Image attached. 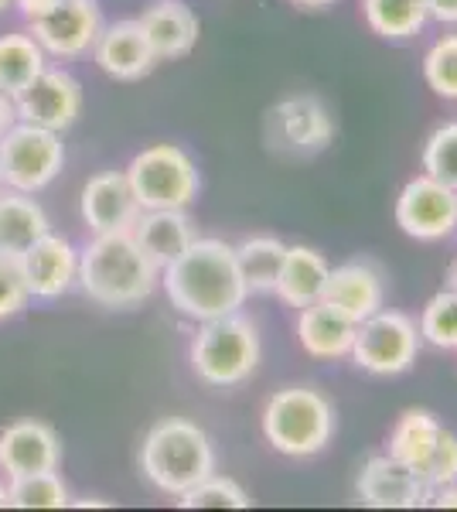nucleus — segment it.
<instances>
[{
	"instance_id": "obj_43",
	"label": "nucleus",
	"mask_w": 457,
	"mask_h": 512,
	"mask_svg": "<svg viewBox=\"0 0 457 512\" xmlns=\"http://www.w3.org/2000/svg\"><path fill=\"white\" fill-rule=\"evenodd\" d=\"M14 4V0H0V14H4L7 11V7H11Z\"/></svg>"
},
{
	"instance_id": "obj_11",
	"label": "nucleus",
	"mask_w": 457,
	"mask_h": 512,
	"mask_svg": "<svg viewBox=\"0 0 457 512\" xmlns=\"http://www.w3.org/2000/svg\"><path fill=\"white\" fill-rule=\"evenodd\" d=\"M335 137V123L318 96H290L267 113L270 147L287 154H318Z\"/></svg>"
},
{
	"instance_id": "obj_25",
	"label": "nucleus",
	"mask_w": 457,
	"mask_h": 512,
	"mask_svg": "<svg viewBox=\"0 0 457 512\" xmlns=\"http://www.w3.org/2000/svg\"><path fill=\"white\" fill-rule=\"evenodd\" d=\"M444 431V424L430 414V410H406V414L396 420L393 434H389V458L403 461L406 468H417L423 461L430 458V451H434L437 437Z\"/></svg>"
},
{
	"instance_id": "obj_7",
	"label": "nucleus",
	"mask_w": 457,
	"mask_h": 512,
	"mask_svg": "<svg viewBox=\"0 0 457 512\" xmlns=\"http://www.w3.org/2000/svg\"><path fill=\"white\" fill-rule=\"evenodd\" d=\"M65 168V144L62 134L45 127L14 120L7 134L0 137V175L4 188L35 195L48 188Z\"/></svg>"
},
{
	"instance_id": "obj_13",
	"label": "nucleus",
	"mask_w": 457,
	"mask_h": 512,
	"mask_svg": "<svg viewBox=\"0 0 457 512\" xmlns=\"http://www.w3.org/2000/svg\"><path fill=\"white\" fill-rule=\"evenodd\" d=\"M18 263L24 284H28V294L38 297V301H58L79 280V250L72 246V239L58 236L52 229L31 250H24Z\"/></svg>"
},
{
	"instance_id": "obj_27",
	"label": "nucleus",
	"mask_w": 457,
	"mask_h": 512,
	"mask_svg": "<svg viewBox=\"0 0 457 512\" xmlns=\"http://www.w3.org/2000/svg\"><path fill=\"white\" fill-rule=\"evenodd\" d=\"M365 21L382 38H413L430 21L423 0H365Z\"/></svg>"
},
{
	"instance_id": "obj_28",
	"label": "nucleus",
	"mask_w": 457,
	"mask_h": 512,
	"mask_svg": "<svg viewBox=\"0 0 457 512\" xmlns=\"http://www.w3.org/2000/svg\"><path fill=\"white\" fill-rule=\"evenodd\" d=\"M7 506L11 509H65L69 506V485L55 472H35L11 478L7 485Z\"/></svg>"
},
{
	"instance_id": "obj_23",
	"label": "nucleus",
	"mask_w": 457,
	"mask_h": 512,
	"mask_svg": "<svg viewBox=\"0 0 457 512\" xmlns=\"http://www.w3.org/2000/svg\"><path fill=\"white\" fill-rule=\"evenodd\" d=\"M328 274H331V267L318 250H307V246H287L273 294H277L284 304H290V308H307V304L321 301L324 284H328Z\"/></svg>"
},
{
	"instance_id": "obj_10",
	"label": "nucleus",
	"mask_w": 457,
	"mask_h": 512,
	"mask_svg": "<svg viewBox=\"0 0 457 512\" xmlns=\"http://www.w3.org/2000/svg\"><path fill=\"white\" fill-rule=\"evenodd\" d=\"M14 113H18L21 123L62 134L82 113V86L69 72L45 69L14 96Z\"/></svg>"
},
{
	"instance_id": "obj_31",
	"label": "nucleus",
	"mask_w": 457,
	"mask_h": 512,
	"mask_svg": "<svg viewBox=\"0 0 457 512\" xmlns=\"http://www.w3.org/2000/svg\"><path fill=\"white\" fill-rule=\"evenodd\" d=\"M423 175L444 181L457 192V120L437 127L423 144Z\"/></svg>"
},
{
	"instance_id": "obj_2",
	"label": "nucleus",
	"mask_w": 457,
	"mask_h": 512,
	"mask_svg": "<svg viewBox=\"0 0 457 512\" xmlns=\"http://www.w3.org/2000/svg\"><path fill=\"white\" fill-rule=\"evenodd\" d=\"M161 284V267L137 246L130 229L103 233L79 250L76 287L99 308L127 311L144 304Z\"/></svg>"
},
{
	"instance_id": "obj_21",
	"label": "nucleus",
	"mask_w": 457,
	"mask_h": 512,
	"mask_svg": "<svg viewBox=\"0 0 457 512\" xmlns=\"http://www.w3.org/2000/svg\"><path fill=\"white\" fill-rule=\"evenodd\" d=\"M48 226L52 222L35 202V195L0 188V256L21 260L24 250H31L48 233Z\"/></svg>"
},
{
	"instance_id": "obj_24",
	"label": "nucleus",
	"mask_w": 457,
	"mask_h": 512,
	"mask_svg": "<svg viewBox=\"0 0 457 512\" xmlns=\"http://www.w3.org/2000/svg\"><path fill=\"white\" fill-rule=\"evenodd\" d=\"M45 48L31 38V31H11L0 35V93L18 96L38 72H45Z\"/></svg>"
},
{
	"instance_id": "obj_26",
	"label": "nucleus",
	"mask_w": 457,
	"mask_h": 512,
	"mask_svg": "<svg viewBox=\"0 0 457 512\" xmlns=\"http://www.w3.org/2000/svg\"><path fill=\"white\" fill-rule=\"evenodd\" d=\"M232 250H236V263H239V274L246 280V291L273 294L287 246L273 236H253V239H246V243L232 246Z\"/></svg>"
},
{
	"instance_id": "obj_14",
	"label": "nucleus",
	"mask_w": 457,
	"mask_h": 512,
	"mask_svg": "<svg viewBox=\"0 0 457 512\" xmlns=\"http://www.w3.org/2000/svg\"><path fill=\"white\" fill-rule=\"evenodd\" d=\"M62 465V441L45 420H14L0 431V472L7 478L55 472Z\"/></svg>"
},
{
	"instance_id": "obj_15",
	"label": "nucleus",
	"mask_w": 457,
	"mask_h": 512,
	"mask_svg": "<svg viewBox=\"0 0 457 512\" xmlns=\"http://www.w3.org/2000/svg\"><path fill=\"white\" fill-rule=\"evenodd\" d=\"M79 212H82V222L89 226V233L103 236V233L134 229L140 205L123 171H99V175L89 178L86 188H82Z\"/></svg>"
},
{
	"instance_id": "obj_41",
	"label": "nucleus",
	"mask_w": 457,
	"mask_h": 512,
	"mask_svg": "<svg viewBox=\"0 0 457 512\" xmlns=\"http://www.w3.org/2000/svg\"><path fill=\"white\" fill-rule=\"evenodd\" d=\"M76 506H79V509H89V506H93V509H96V506H103V509H106V506H110V502H99V499H82V502H76Z\"/></svg>"
},
{
	"instance_id": "obj_35",
	"label": "nucleus",
	"mask_w": 457,
	"mask_h": 512,
	"mask_svg": "<svg viewBox=\"0 0 457 512\" xmlns=\"http://www.w3.org/2000/svg\"><path fill=\"white\" fill-rule=\"evenodd\" d=\"M62 4V0H14V7L24 14L28 21H38V18H45L48 11H55V7Z\"/></svg>"
},
{
	"instance_id": "obj_30",
	"label": "nucleus",
	"mask_w": 457,
	"mask_h": 512,
	"mask_svg": "<svg viewBox=\"0 0 457 512\" xmlns=\"http://www.w3.org/2000/svg\"><path fill=\"white\" fill-rule=\"evenodd\" d=\"M420 338L434 349H457V294L440 291L420 315Z\"/></svg>"
},
{
	"instance_id": "obj_8",
	"label": "nucleus",
	"mask_w": 457,
	"mask_h": 512,
	"mask_svg": "<svg viewBox=\"0 0 457 512\" xmlns=\"http://www.w3.org/2000/svg\"><path fill=\"white\" fill-rule=\"evenodd\" d=\"M420 328L403 311H376L355 325L352 362L372 376H400L417 362Z\"/></svg>"
},
{
	"instance_id": "obj_36",
	"label": "nucleus",
	"mask_w": 457,
	"mask_h": 512,
	"mask_svg": "<svg viewBox=\"0 0 457 512\" xmlns=\"http://www.w3.org/2000/svg\"><path fill=\"white\" fill-rule=\"evenodd\" d=\"M427 14L440 24H457V0H423Z\"/></svg>"
},
{
	"instance_id": "obj_29",
	"label": "nucleus",
	"mask_w": 457,
	"mask_h": 512,
	"mask_svg": "<svg viewBox=\"0 0 457 512\" xmlns=\"http://www.w3.org/2000/svg\"><path fill=\"white\" fill-rule=\"evenodd\" d=\"M181 509H246L249 495L239 482H232L226 475H209L198 485H191L188 492L178 495Z\"/></svg>"
},
{
	"instance_id": "obj_18",
	"label": "nucleus",
	"mask_w": 457,
	"mask_h": 512,
	"mask_svg": "<svg viewBox=\"0 0 457 512\" xmlns=\"http://www.w3.org/2000/svg\"><path fill=\"white\" fill-rule=\"evenodd\" d=\"M321 301L331 304V308L342 311L345 318H352L355 325H359V321L376 315L382 308L386 291H382V277L372 263L352 260V263H342V267L331 270Z\"/></svg>"
},
{
	"instance_id": "obj_32",
	"label": "nucleus",
	"mask_w": 457,
	"mask_h": 512,
	"mask_svg": "<svg viewBox=\"0 0 457 512\" xmlns=\"http://www.w3.org/2000/svg\"><path fill=\"white\" fill-rule=\"evenodd\" d=\"M423 76L437 96L457 99V35H447L430 45L427 59H423Z\"/></svg>"
},
{
	"instance_id": "obj_1",
	"label": "nucleus",
	"mask_w": 457,
	"mask_h": 512,
	"mask_svg": "<svg viewBox=\"0 0 457 512\" xmlns=\"http://www.w3.org/2000/svg\"><path fill=\"white\" fill-rule=\"evenodd\" d=\"M161 287L181 315L212 321L236 315L246 304V280L239 274L236 250L222 239H198L178 260L161 270Z\"/></svg>"
},
{
	"instance_id": "obj_34",
	"label": "nucleus",
	"mask_w": 457,
	"mask_h": 512,
	"mask_svg": "<svg viewBox=\"0 0 457 512\" xmlns=\"http://www.w3.org/2000/svg\"><path fill=\"white\" fill-rule=\"evenodd\" d=\"M31 294H28V284H24V274H21V263L11 260V256H0V321L21 315L28 308Z\"/></svg>"
},
{
	"instance_id": "obj_6",
	"label": "nucleus",
	"mask_w": 457,
	"mask_h": 512,
	"mask_svg": "<svg viewBox=\"0 0 457 512\" xmlns=\"http://www.w3.org/2000/svg\"><path fill=\"white\" fill-rule=\"evenodd\" d=\"M127 181L137 195L140 212L151 209H188L198 198L202 178L188 151L178 144H154L144 147L134 161L127 164Z\"/></svg>"
},
{
	"instance_id": "obj_20",
	"label": "nucleus",
	"mask_w": 457,
	"mask_h": 512,
	"mask_svg": "<svg viewBox=\"0 0 457 512\" xmlns=\"http://www.w3.org/2000/svg\"><path fill=\"white\" fill-rule=\"evenodd\" d=\"M130 233H134L140 250L151 256L161 270L168 267L171 260H178V256L195 243V226H191V219L185 216V209L140 212Z\"/></svg>"
},
{
	"instance_id": "obj_44",
	"label": "nucleus",
	"mask_w": 457,
	"mask_h": 512,
	"mask_svg": "<svg viewBox=\"0 0 457 512\" xmlns=\"http://www.w3.org/2000/svg\"><path fill=\"white\" fill-rule=\"evenodd\" d=\"M0 188H4V175H0Z\"/></svg>"
},
{
	"instance_id": "obj_3",
	"label": "nucleus",
	"mask_w": 457,
	"mask_h": 512,
	"mask_svg": "<svg viewBox=\"0 0 457 512\" xmlns=\"http://www.w3.org/2000/svg\"><path fill=\"white\" fill-rule=\"evenodd\" d=\"M140 472L157 492L181 495L215 472L209 434L185 417H164L140 444Z\"/></svg>"
},
{
	"instance_id": "obj_4",
	"label": "nucleus",
	"mask_w": 457,
	"mask_h": 512,
	"mask_svg": "<svg viewBox=\"0 0 457 512\" xmlns=\"http://www.w3.org/2000/svg\"><path fill=\"white\" fill-rule=\"evenodd\" d=\"M263 434L270 448L287 458H311L328 448L335 434V407L311 386H287L270 396L263 410Z\"/></svg>"
},
{
	"instance_id": "obj_42",
	"label": "nucleus",
	"mask_w": 457,
	"mask_h": 512,
	"mask_svg": "<svg viewBox=\"0 0 457 512\" xmlns=\"http://www.w3.org/2000/svg\"><path fill=\"white\" fill-rule=\"evenodd\" d=\"M0 509H11L7 506V485H0Z\"/></svg>"
},
{
	"instance_id": "obj_12",
	"label": "nucleus",
	"mask_w": 457,
	"mask_h": 512,
	"mask_svg": "<svg viewBox=\"0 0 457 512\" xmlns=\"http://www.w3.org/2000/svg\"><path fill=\"white\" fill-rule=\"evenodd\" d=\"M31 38L45 48V55L55 59H79L89 55L103 31V14H99L96 0H62L55 11L45 18L28 21Z\"/></svg>"
},
{
	"instance_id": "obj_37",
	"label": "nucleus",
	"mask_w": 457,
	"mask_h": 512,
	"mask_svg": "<svg viewBox=\"0 0 457 512\" xmlns=\"http://www.w3.org/2000/svg\"><path fill=\"white\" fill-rule=\"evenodd\" d=\"M427 502H430V506H437V509H457V482L440 485V489H434L427 495Z\"/></svg>"
},
{
	"instance_id": "obj_19",
	"label": "nucleus",
	"mask_w": 457,
	"mask_h": 512,
	"mask_svg": "<svg viewBox=\"0 0 457 512\" xmlns=\"http://www.w3.org/2000/svg\"><path fill=\"white\" fill-rule=\"evenodd\" d=\"M137 24L144 28L147 41H151L157 62L181 59L198 41V14L191 11L185 0H154L137 18Z\"/></svg>"
},
{
	"instance_id": "obj_17",
	"label": "nucleus",
	"mask_w": 457,
	"mask_h": 512,
	"mask_svg": "<svg viewBox=\"0 0 457 512\" xmlns=\"http://www.w3.org/2000/svg\"><path fill=\"white\" fill-rule=\"evenodd\" d=\"M93 59L106 76L120 82H137L151 76V69L157 65L151 41H147L144 28L137 21H116L110 28L99 31L93 45Z\"/></svg>"
},
{
	"instance_id": "obj_5",
	"label": "nucleus",
	"mask_w": 457,
	"mask_h": 512,
	"mask_svg": "<svg viewBox=\"0 0 457 512\" xmlns=\"http://www.w3.org/2000/svg\"><path fill=\"white\" fill-rule=\"evenodd\" d=\"M260 366V335L243 315H222L202 321L191 342V369L202 383L229 390L246 383Z\"/></svg>"
},
{
	"instance_id": "obj_22",
	"label": "nucleus",
	"mask_w": 457,
	"mask_h": 512,
	"mask_svg": "<svg viewBox=\"0 0 457 512\" xmlns=\"http://www.w3.org/2000/svg\"><path fill=\"white\" fill-rule=\"evenodd\" d=\"M297 338H301L304 352L314 359H342L352 352L355 342V321L345 318L342 311H335L331 304L314 301L301 308L297 318Z\"/></svg>"
},
{
	"instance_id": "obj_9",
	"label": "nucleus",
	"mask_w": 457,
	"mask_h": 512,
	"mask_svg": "<svg viewBox=\"0 0 457 512\" xmlns=\"http://www.w3.org/2000/svg\"><path fill=\"white\" fill-rule=\"evenodd\" d=\"M396 222L420 243L447 239L457 229V192L430 175L413 178L396 198Z\"/></svg>"
},
{
	"instance_id": "obj_39",
	"label": "nucleus",
	"mask_w": 457,
	"mask_h": 512,
	"mask_svg": "<svg viewBox=\"0 0 457 512\" xmlns=\"http://www.w3.org/2000/svg\"><path fill=\"white\" fill-rule=\"evenodd\" d=\"M290 4H297V7H311V11H318V7H328V4H335V0H290Z\"/></svg>"
},
{
	"instance_id": "obj_40",
	"label": "nucleus",
	"mask_w": 457,
	"mask_h": 512,
	"mask_svg": "<svg viewBox=\"0 0 457 512\" xmlns=\"http://www.w3.org/2000/svg\"><path fill=\"white\" fill-rule=\"evenodd\" d=\"M447 291L457 294V260L451 263V270H447Z\"/></svg>"
},
{
	"instance_id": "obj_45",
	"label": "nucleus",
	"mask_w": 457,
	"mask_h": 512,
	"mask_svg": "<svg viewBox=\"0 0 457 512\" xmlns=\"http://www.w3.org/2000/svg\"><path fill=\"white\" fill-rule=\"evenodd\" d=\"M454 233H457V229H454Z\"/></svg>"
},
{
	"instance_id": "obj_38",
	"label": "nucleus",
	"mask_w": 457,
	"mask_h": 512,
	"mask_svg": "<svg viewBox=\"0 0 457 512\" xmlns=\"http://www.w3.org/2000/svg\"><path fill=\"white\" fill-rule=\"evenodd\" d=\"M14 120H18V113H14V99L0 93V137L7 134V127H11Z\"/></svg>"
},
{
	"instance_id": "obj_16",
	"label": "nucleus",
	"mask_w": 457,
	"mask_h": 512,
	"mask_svg": "<svg viewBox=\"0 0 457 512\" xmlns=\"http://www.w3.org/2000/svg\"><path fill=\"white\" fill-rule=\"evenodd\" d=\"M427 495L420 475L389 454L369 458L359 475V499L369 509H417L427 506Z\"/></svg>"
},
{
	"instance_id": "obj_33",
	"label": "nucleus",
	"mask_w": 457,
	"mask_h": 512,
	"mask_svg": "<svg viewBox=\"0 0 457 512\" xmlns=\"http://www.w3.org/2000/svg\"><path fill=\"white\" fill-rule=\"evenodd\" d=\"M417 475L430 492L440 489V485L457 482V434L440 431L434 451H430V458L417 468Z\"/></svg>"
}]
</instances>
